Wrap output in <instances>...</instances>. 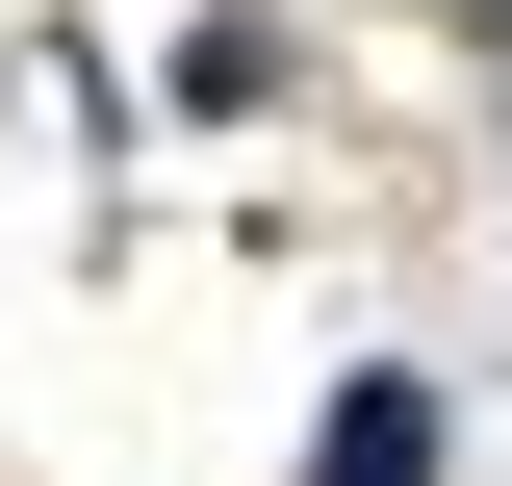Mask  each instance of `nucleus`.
I'll list each match as a JSON object with an SVG mask.
<instances>
[{"label": "nucleus", "mask_w": 512, "mask_h": 486, "mask_svg": "<svg viewBox=\"0 0 512 486\" xmlns=\"http://www.w3.org/2000/svg\"><path fill=\"white\" fill-rule=\"evenodd\" d=\"M308 486H436V384H333V410H308Z\"/></svg>", "instance_id": "nucleus-1"}]
</instances>
